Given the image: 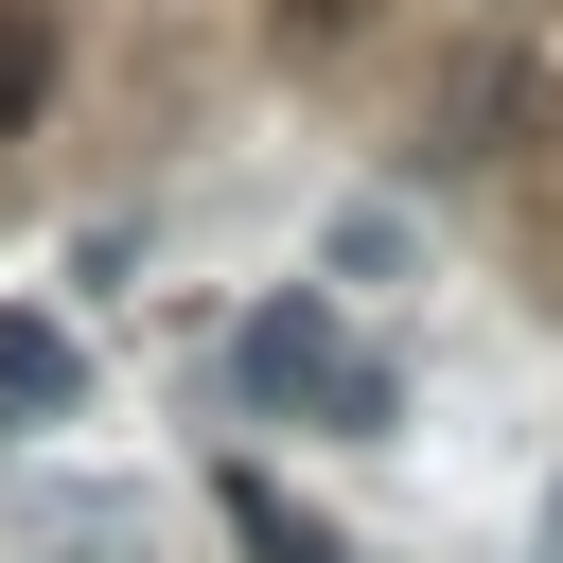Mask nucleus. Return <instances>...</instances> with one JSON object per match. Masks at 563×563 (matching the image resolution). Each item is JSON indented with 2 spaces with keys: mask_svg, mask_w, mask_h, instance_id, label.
Segmentation results:
<instances>
[{
  "mask_svg": "<svg viewBox=\"0 0 563 563\" xmlns=\"http://www.w3.org/2000/svg\"><path fill=\"white\" fill-rule=\"evenodd\" d=\"M229 369H246V405H264V422H317V440H387V405H405V387H387V352H369L334 299H264V317L229 334Z\"/></svg>",
  "mask_w": 563,
  "mask_h": 563,
  "instance_id": "f257e3e1",
  "label": "nucleus"
},
{
  "mask_svg": "<svg viewBox=\"0 0 563 563\" xmlns=\"http://www.w3.org/2000/svg\"><path fill=\"white\" fill-rule=\"evenodd\" d=\"M229 528H246V563H352V545H334L282 475H229Z\"/></svg>",
  "mask_w": 563,
  "mask_h": 563,
  "instance_id": "f03ea898",
  "label": "nucleus"
},
{
  "mask_svg": "<svg viewBox=\"0 0 563 563\" xmlns=\"http://www.w3.org/2000/svg\"><path fill=\"white\" fill-rule=\"evenodd\" d=\"M0 405H35V422L70 405V334L53 317H0Z\"/></svg>",
  "mask_w": 563,
  "mask_h": 563,
  "instance_id": "7ed1b4c3",
  "label": "nucleus"
},
{
  "mask_svg": "<svg viewBox=\"0 0 563 563\" xmlns=\"http://www.w3.org/2000/svg\"><path fill=\"white\" fill-rule=\"evenodd\" d=\"M18 88H35V35H18V18H0V106H18Z\"/></svg>",
  "mask_w": 563,
  "mask_h": 563,
  "instance_id": "20e7f679",
  "label": "nucleus"
},
{
  "mask_svg": "<svg viewBox=\"0 0 563 563\" xmlns=\"http://www.w3.org/2000/svg\"><path fill=\"white\" fill-rule=\"evenodd\" d=\"M545 563H563V475H545Z\"/></svg>",
  "mask_w": 563,
  "mask_h": 563,
  "instance_id": "39448f33",
  "label": "nucleus"
},
{
  "mask_svg": "<svg viewBox=\"0 0 563 563\" xmlns=\"http://www.w3.org/2000/svg\"><path fill=\"white\" fill-rule=\"evenodd\" d=\"M299 18H352V0H299Z\"/></svg>",
  "mask_w": 563,
  "mask_h": 563,
  "instance_id": "423d86ee",
  "label": "nucleus"
}]
</instances>
